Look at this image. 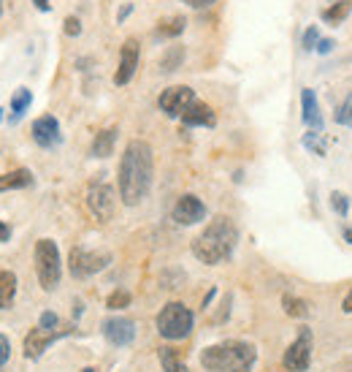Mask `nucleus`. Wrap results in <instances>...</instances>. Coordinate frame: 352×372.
<instances>
[{
  "instance_id": "1",
  "label": "nucleus",
  "mask_w": 352,
  "mask_h": 372,
  "mask_svg": "<svg viewBox=\"0 0 352 372\" xmlns=\"http://www.w3.org/2000/svg\"><path fill=\"white\" fill-rule=\"evenodd\" d=\"M152 177H155V152L144 139H133L127 142L120 160V172H117V188H120V198L127 207L141 204L149 188H152Z\"/></svg>"
},
{
  "instance_id": "2",
  "label": "nucleus",
  "mask_w": 352,
  "mask_h": 372,
  "mask_svg": "<svg viewBox=\"0 0 352 372\" xmlns=\"http://www.w3.org/2000/svg\"><path fill=\"white\" fill-rule=\"evenodd\" d=\"M236 242H239L236 223L225 215H217L209 226L193 239V256L201 264H222L225 258H230Z\"/></svg>"
},
{
  "instance_id": "3",
  "label": "nucleus",
  "mask_w": 352,
  "mask_h": 372,
  "mask_svg": "<svg viewBox=\"0 0 352 372\" xmlns=\"http://www.w3.org/2000/svg\"><path fill=\"white\" fill-rule=\"evenodd\" d=\"M255 345H249L244 340H225L209 345L201 354V364L209 372H252L255 367Z\"/></svg>"
},
{
  "instance_id": "4",
  "label": "nucleus",
  "mask_w": 352,
  "mask_h": 372,
  "mask_svg": "<svg viewBox=\"0 0 352 372\" xmlns=\"http://www.w3.org/2000/svg\"><path fill=\"white\" fill-rule=\"evenodd\" d=\"M35 272L44 291H54L63 275V261H60V250L52 239H38L35 242Z\"/></svg>"
},
{
  "instance_id": "5",
  "label": "nucleus",
  "mask_w": 352,
  "mask_h": 372,
  "mask_svg": "<svg viewBox=\"0 0 352 372\" xmlns=\"http://www.w3.org/2000/svg\"><path fill=\"white\" fill-rule=\"evenodd\" d=\"M158 332L165 340H184L193 332V313L182 301H168L158 313Z\"/></svg>"
},
{
  "instance_id": "6",
  "label": "nucleus",
  "mask_w": 352,
  "mask_h": 372,
  "mask_svg": "<svg viewBox=\"0 0 352 372\" xmlns=\"http://www.w3.org/2000/svg\"><path fill=\"white\" fill-rule=\"evenodd\" d=\"M108 264H111V256H108V253H98V250L73 248L68 256L70 275L79 277V280H84V277H92V275L103 272Z\"/></svg>"
},
{
  "instance_id": "7",
  "label": "nucleus",
  "mask_w": 352,
  "mask_h": 372,
  "mask_svg": "<svg viewBox=\"0 0 352 372\" xmlns=\"http://www.w3.org/2000/svg\"><path fill=\"white\" fill-rule=\"evenodd\" d=\"M87 207L89 212L95 215L101 223H108L114 217V207H117V198H114V188L108 182H92L87 188Z\"/></svg>"
},
{
  "instance_id": "8",
  "label": "nucleus",
  "mask_w": 352,
  "mask_h": 372,
  "mask_svg": "<svg viewBox=\"0 0 352 372\" xmlns=\"http://www.w3.org/2000/svg\"><path fill=\"white\" fill-rule=\"evenodd\" d=\"M193 101H195L193 88H187V85H174V88H165L160 92L158 107L165 117L176 120V117H182V114L187 112V107H190Z\"/></svg>"
},
{
  "instance_id": "9",
  "label": "nucleus",
  "mask_w": 352,
  "mask_h": 372,
  "mask_svg": "<svg viewBox=\"0 0 352 372\" xmlns=\"http://www.w3.org/2000/svg\"><path fill=\"white\" fill-rule=\"evenodd\" d=\"M309 361H312V332L301 329L298 340L282 356V364H284V370L290 372H306L309 370Z\"/></svg>"
},
{
  "instance_id": "10",
  "label": "nucleus",
  "mask_w": 352,
  "mask_h": 372,
  "mask_svg": "<svg viewBox=\"0 0 352 372\" xmlns=\"http://www.w3.org/2000/svg\"><path fill=\"white\" fill-rule=\"evenodd\" d=\"M171 217H174L179 226H195L206 217V204L193 193H184L176 198L174 210H171Z\"/></svg>"
},
{
  "instance_id": "11",
  "label": "nucleus",
  "mask_w": 352,
  "mask_h": 372,
  "mask_svg": "<svg viewBox=\"0 0 352 372\" xmlns=\"http://www.w3.org/2000/svg\"><path fill=\"white\" fill-rule=\"evenodd\" d=\"M139 60H141L139 38H127L122 44V49H120V66H117V73H114V85H117V88L127 85V82L136 76Z\"/></svg>"
},
{
  "instance_id": "12",
  "label": "nucleus",
  "mask_w": 352,
  "mask_h": 372,
  "mask_svg": "<svg viewBox=\"0 0 352 372\" xmlns=\"http://www.w3.org/2000/svg\"><path fill=\"white\" fill-rule=\"evenodd\" d=\"M33 142L44 150H52L63 142V133H60V123L52 114H44L33 123Z\"/></svg>"
},
{
  "instance_id": "13",
  "label": "nucleus",
  "mask_w": 352,
  "mask_h": 372,
  "mask_svg": "<svg viewBox=\"0 0 352 372\" xmlns=\"http://www.w3.org/2000/svg\"><path fill=\"white\" fill-rule=\"evenodd\" d=\"M103 337L117 348L130 345L136 340V323L130 318H108L103 323Z\"/></svg>"
},
{
  "instance_id": "14",
  "label": "nucleus",
  "mask_w": 352,
  "mask_h": 372,
  "mask_svg": "<svg viewBox=\"0 0 352 372\" xmlns=\"http://www.w3.org/2000/svg\"><path fill=\"white\" fill-rule=\"evenodd\" d=\"M68 335L65 329L63 332H46V329H30V335L25 337V359H30V361H35V359H41V354L52 345L57 337Z\"/></svg>"
},
{
  "instance_id": "15",
  "label": "nucleus",
  "mask_w": 352,
  "mask_h": 372,
  "mask_svg": "<svg viewBox=\"0 0 352 372\" xmlns=\"http://www.w3.org/2000/svg\"><path fill=\"white\" fill-rule=\"evenodd\" d=\"M179 120L187 125V128H211V125L217 123L214 109H211L209 104H203V101H198V98L187 107V112H184Z\"/></svg>"
},
{
  "instance_id": "16",
  "label": "nucleus",
  "mask_w": 352,
  "mask_h": 372,
  "mask_svg": "<svg viewBox=\"0 0 352 372\" xmlns=\"http://www.w3.org/2000/svg\"><path fill=\"white\" fill-rule=\"evenodd\" d=\"M301 109H303V123L312 131H322V114H320V104L312 88L301 90Z\"/></svg>"
},
{
  "instance_id": "17",
  "label": "nucleus",
  "mask_w": 352,
  "mask_h": 372,
  "mask_svg": "<svg viewBox=\"0 0 352 372\" xmlns=\"http://www.w3.org/2000/svg\"><path fill=\"white\" fill-rule=\"evenodd\" d=\"M114 144H117V128H106L101 133H95L89 152H92V158H108V155H114Z\"/></svg>"
},
{
  "instance_id": "18",
  "label": "nucleus",
  "mask_w": 352,
  "mask_h": 372,
  "mask_svg": "<svg viewBox=\"0 0 352 372\" xmlns=\"http://www.w3.org/2000/svg\"><path fill=\"white\" fill-rule=\"evenodd\" d=\"M184 28H187V19L182 17V14H174V17L160 19L155 33H158V38H176L184 33Z\"/></svg>"
},
{
  "instance_id": "19",
  "label": "nucleus",
  "mask_w": 352,
  "mask_h": 372,
  "mask_svg": "<svg viewBox=\"0 0 352 372\" xmlns=\"http://www.w3.org/2000/svg\"><path fill=\"white\" fill-rule=\"evenodd\" d=\"M352 14V0H339V3H331L320 17H322V22L325 25H334V28H339L344 19Z\"/></svg>"
},
{
  "instance_id": "20",
  "label": "nucleus",
  "mask_w": 352,
  "mask_h": 372,
  "mask_svg": "<svg viewBox=\"0 0 352 372\" xmlns=\"http://www.w3.org/2000/svg\"><path fill=\"white\" fill-rule=\"evenodd\" d=\"M33 185V174L27 169H17V172H8V174H0V193L3 191H19V188H27Z\"/></svg>"
},
{
  "instance_id": "21",
  "label": "nucleus",
  "mask_w": 352,
  "mask_h": 372,
  "mask_svg": "<svg viewBox=\"0 0 352 372\" xmlns=\"http://www.w3.org/2000/svg\"><path fill=\"white\" fill-rule=\"evenodd\" d=\"M30 104H33V92L27 88H19L14 95H11V123H19L22 120V114L30 109Z\"/></svg>"
},
{
  "instance_id": "22",
  "label": "nucleus",
  "mask_w": 352,
  "mask_h": 372,
  "mask_svg": "<svg viewBox=\"0 0 352 372\" xmlns=\"http://www.w3.org/2000/svg\"><path fill=\"white\" fill-rule=\"evenodd\" d=\"M14 294H17V275L0 269V310L14 301Z\"/></svg>"
},
{
  "instance_id": "23",
  "label": "nucleus",
  "mask_w": 352,
  "mask_h": 372,
  "mask_svg": "<svg viewBox=\"0 0 352 372\" xmlns=\"http://www.w3.org/2000/svg\"><path fill=\"white\" fill-rule=\"evenodd\" d=\"M160 364H163V370L165 372H187V364L182 361L179 351L171 348V345H163V348H160Z\"/></svg>"
},
{
  "instance_id": "24",
  "label": "nucleus",
  "mask_w": 352,
  "mask_h": 372,
  "mask_svg": "<svg viewBox=\"0 0 352 372\" xmlns=\"http://www.w3.org/2000/svg\"><path fill=\"white\" fill-rule=\"evenodd\" d=\"M182 60H184V47H168L165 54H163V60H160V71L163 73H171L176 71L179 66H182Z\"/></svg>"
},
{
  "instance_id": "25",
  "label": "nucleus",
  "mask_w": 352,
  "mask_h": 372,
  "mask_svg": "<svg viewBox=\"0 0 352 372\" xmlns=\"http://www.w3.org/2000/svg\"><path fill=\"white\" fill-rule=\"evenodd\" d=\"M282 307L293 318H306L309 316V304L303 299H298V296H282Z\"/></svg>"
},
{
  "instance_id": "26",
  "label": "nucleus",
  "mask_w": 352,
  "mask_h": 372,
  "mask_svg": "<svg viewBox=\"0 0 352 372\" xmlns=\"http://www.w3.org/2000/svg\"><path fill=\"white\" fill-rule=\"evenodd\" d=\"M127 304H130V294L122 291V288L114 291V294L106 299V307H108V310H122V307H127Z\"/></svg>"
},
{
  "instance_id": "27",
  "label": "nucleus",
  "mask_w": 352,
  "mask_h": 372,
  "mask_svg": "<svg viewBox=\"0 0 352 372\" xmlns=\"http://www.w3.org/2000/svg\"><path fill=\"white\" fill-rule=\"evenodd\" d=\"M336 123L339 125H347V128H352V95L341 104V107L336 109Z\"/></svg>"
},
{
  "instance_id": "28",
  "label": "nucleus",
  "mask_w": 352,
  "mask_h": 372,
  "mask_svg": "<svg viewBox=\"0 0 352 372\" xmlns=\"http://www.w3.org/2000/svg\"><path fill=\"white\" fill-rule=\"evenodd\" d=\"M317 44H320V30H317V25H309V28L303 30V49H306V52H315Z\"/></svg>"
},
{
  "instance_id": "29",
  "label": "nucleus",
  "mask_w": 352,
  "mask_h": 372,
  "mask_svg": "<svg viewBox=\"0 0 352 372\" xmlns=\"http://www.w3.org/2000/svg\"><path fill=\"white\" fill-rule=\"evenodd\" d=\"M331 207H334L341 217H347V212H350V201H347V196L344 193H331Z\"/></svg>"
},
{
  "instance_id": "30",
  "label": "nucleus",
  "mask_w": 352,
  "mask_h": 372,
  "mask_svg": "<svg viewBox=\"0 0 352 372\" xmlns=\"http://www.w3.org/2000/svg\"><path fill=\"white\" fill-rule=\"evenodd\" d=\"M57 316H54L52 310H46V313H41V320H38V326L41 329H46V332H57Z\"/></svg>"
},
{
  "instance_id": "31",
  "label": "nucleus",
  "mask_w": 352,
  "mask_h": 372,
  "mask_svg": "<svg viewBox=\"0 0 352 372\" xmlns=\"http://www.w3.org/2000/svg\"><path fill=\"white\" fill-rule=\"evenodd\" d=\"M303 144H306V147H309V150H312L315 155H325V147L320 144L317 133H306V136H303Z\"/></svg>"
},
{
  "instance_id": "32",
  "label": "nucleus",
  "mask_w": 352,
  "mask_h": 372,
  "mask_svg": "<svg viewBox=\"0 0 352 372\" xmlns=\"http://www.w3.org/2000/svg\"><path fill=\"white\" fill-rule=\"evenodd\" d=\"M63 25H65V28H63V30H65V36H79V33H82V22H79L76 17H65Z\"/></svg>"
},
{
  "instance_id": "33",
  "label": "nucleus",
  "mask_w": 352,
  "mask_h": 372,
  "mask_svg": "<svg viewBox=\"0 0 352 372\" xmlns=\"http://www.w3.org/2000/svg\"><path fill=\"white\" fill-rule=\"evenodd\" d=\"M8 354H11V342L6 335H0V367L8 361Z\"/></svg>"
},
{
  "instance_id": "34",
  "label": "nucleus",
  "mask_w": 352,
  "mask_h": 372,
  "mask_svg": "<svg viewBox=\"0 0 352 372\" xmlns=\"http://www.w3.org/2000/svg\"><path fill=\"white\" fill-rule=\"evenodd\" d=\"M334 47H336L334 38H320V44H317L315 52L317 54H331V52H334Z\"/></svg>"
},
{
  "instance_id": "35",
  "label": "nucleus",
  "mask_w": 352,
  "mask_h": 372,
  "mask_svg": "<svg viewBox=\"0 0 352 372\" xmlns=\"http://www.w3.org/2000/svg\"><path fill=\"white\" fill-rule=\"evenodd\" d=\"M184 3H187L190 8H198V11H201V8H209V6H214L217 0H184Z\"/></svg>"
},
{
  "instance_id": "36",
  "label": "nucleus",
  "mask_w": 352,
  "mask_h": 372,
  "mask_svg": "<svg viewBox=\"0 0 352 372\" xmlns=\"http://www.w3.org/2000/svg\"><path fill=\"white\" fill-rule=\"evenodd\" d=\"M8 239H11V229H8V226L0 220V242H8Z\"/></svg>"
},
{
  "instance_id": "37",
  "label": "nucleus",
  "mask_w": 352,
  "mask_h": 372,
  "mask_svg": "<svg viewBox=\"0 0 352 372\" xmlns=\"http://www.w3.org/2000/svg\"><path fill=\"white\" fill-rule=\"evenodd\" d=\"M130 11H133V6H130V3H127V6H122V8H120V14H117V22H125Z\"/></svg>"
},
{
  "instance_id": "38",
  "label": "nucleus",
  "mask_w": 352,
  "mask_h": 372,
  "mask_svg": "<svg viewBox=\"0 0 352 372\" xmlns=\"http://www.w3.org/2000/svg\"><path fill=\"white\" fill-rule=\"evenodd\" d=\"M35 3V8H38V11H49V8H52V6H49V0H33Z\"/></svg>"
},
{
  "instance_id": "39",
  "label": "nucleus",
  "mask_w": 352,
  "mask_h": 372,
  "mask_svg": "<svg viewBox=\"0 0 352 372\" xmlns=\"http://www.w3.org/2000/svg\"><path fill=\"white\" fill-rule=\"evenodd\" d=\"M344 313H350V316H352V291L347 294V296H344Z\"/></svg>"
},
{
  "instance_id": "40",
  "label": "nucleus",
  "mask_w": 352,
  "mask_h": 372,
  "mask_svg": "<svg viewBox=\"0 0 352 372\" xmlns=\"http://www.w3.org/2000/svg\"><path fill=\"white\" fill-rule=\"evenodd\" d=\"M339 372H352V359H347L344 364H339Z\"/></svg>"
},
{
  "instance_id": "41",
  "label": "nucleus",
  "mask_w": 352,
  "mask_h": 372,
  "mask_svg": "<svg viewBox=\"0 0 352 372\" xmlns=\"http://www.w3.org/2000/svg\"><path fill=\"white\" fill-rule=\"evenodd\" d=\"M344 242H350V245H352V226H350V229H344Z\"/></svg>"
},
{
  "instance_id": "42",
  "label": "nucleus",
  "mask_w": 352,
  "mask_h": 372,
  "mask_svg": "<svg viewBox=\"0 0 352 372\" xmlns=\"http://www.w3.org/2000/svg\"><path fill=\"white\" fill-rule=\"evenodd\" d=\"M82 372H95V370H92V367H87V370H82Z\"/></svg>"
},
{
  "instance_id": "43",
  "label": "nucleus",
  "mask_w": 352,
  "mask_h": 372,
  "mask_svg": "<svg viewBox=\"0 0 352 372\" xmlns=\"http://www.w3.org/2000/svg\"><path fill=\"white\" fill-rule=\"evenodd\" d=\"M0 14H3V0H0Z\"/></svg>"
},
{
  "instance_id": "44",
  "label": "nucleus",
  "mask_w": 352,
  "mask_h": 372,
  "mask_svg": "<svg viewBox=\"0 0 352 372\" xmlns=\"http://www.w3.org/2000/svg\"><path fill=\"white\" fill-rule=\"evenodd\" d=\"M0 120H3V109H0Z\"/></svg>"
},
{
  "instance_id": "45",
  "label": "nucleus",
  "mask_w": 352,
  "mask_h": 372,
  "mask_svg": "<svg viewBox=\"0 0 352 372\" xmlns=\"http://www.w3.org/2000/svg\"><path fill=\"white\" fill-rule=\"evenodd\" d=\"M331 3H339V0H331Z\"/></svg>"
}]
</instances>
